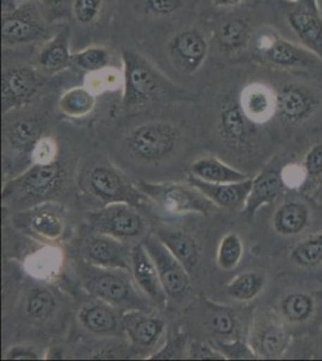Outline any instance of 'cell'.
Masks as SVG:
<instances>
[{
    "instance_id": "obj_1",
    "label": "cell",
    "mask_w": 322,
    "mask_h": 361,
    "mask_svg": "<svg viewBox=\"0 0 322 361\" xmlns=\"http://www.w3.org/2000/svg\"><path fill=\"white\" fill-rule=\"evenodd\" d=\"M66 182V165L61 160L32 164L3 188V202L10 207H35L57 197Z\"/></svg>"
},
{
    "instance_id": "obj_2",
    "label": "cell",
    "mask_w": 322,
    "mask_h": 361,
    "mask_svg": "<svg viewBox=\"0 0 322 361\" xmlns=\"http://www.w3.org/2000/svg\"><path fill=\"white\" fill-rule=\"evenodd\" d=\"M123 106H146L159 102L170 90V82L147 58L134 49L122 51Z\"/></svg>"
},
{
    "instance_id": "obj_3",
    "label": "cell",
    "mask_w": 322,
    "mask_h": 361,
    "mask_svg": "<svg viewBox=\"0 0 322 361\" xmlns=\"http://www.w3.org/2000/svg\"><path fill=\"white\" fill-rule=\"evenodd\" d=\"M180 141L182 132L177 124L153 121L131 129L124 140V148L132 159L159 164L173 156Z\"/></svg>"
},
{
    "instance_id": "obj_4",
    "label": "cell",
    "mask_w": 322,
    "mask_h": 361,
    "mask_svg": "<svg viewBox=\"0 0 322 361\" xmlns=\"http://www.w3.org/2000/svg\"><path fill=\"white\" fill-rule=\"evenodd\" d=\"M85 264L82 269L83 284L95 299L102 300L123 311H144L143 299L146 298L136 287L130 271L104 269Z\"/></svg>"
},
{
    "instance_id": "obj_5",
    "label": "cell",
    "mask_w": 322,
    "mask_h": 361,
    "mask_svg": "<svg viewBox=\"0 0 322 361\" xmlns=\"http://www.w3.org/2000/svg\"><path fill=\"white\" fill-rule=\"evenodd\" d=\"M82 185L90 197L102 202V206L127 202L137 207L148 200L137 183L110 163L92 165L82 177Z\"/></svg>"
},
{
    "instance_id": "obj_6",
    "label": "cell",
    "mask_w": 322,
    "mask_h": 361,
    "mask_svg": "<svg viewBox=\"0 0 322 361\" xmlns=\"http://www.w3.org/2000/svg\"><path fill=\"white\" fill-rule=\"evenodd\" d=\"M148 200L159 206L163 212L170 214H199L207 216L216 209L200 189L188 183L175 182H144L137 183Z\"/></svg>"
},
{
    "instance_id": "obj_7",
    "label": "cell",
    "mask_w": 322,
    "mask_h": 361,
    "mask_svg": "<svg viewBox=\"0 0 322 361\" xmlns=\"http://www.w3.org/2000/svg\"><path fill=\"white\" fill-rule=\"evenodd\" d=\"M92 231L110 235L124 243L146 238L147 222L137 207L127 202L104 205L88 217Z\"/></svg>"
},
{
    "instance_id": "obj_8",
    "label": "cell",
    "mask_w": 322,
    "mask_h": 361,
    "mask_svg": "<svg viewBox=\"0 0 322 361\" xmlns=\"http://www.w3.org/2000/svg\"><path fill=\"white\" fill-rule=\"evenodd\" d=\"M144 247L154 260L159 272L160 281L168 299L177 302L188 298L192 292V277L188 270L182 265L155 234H149L143 238Z\"/></svg>"
},
{
    "instance_id": "obj_9",
    "label": "cell",
    "mask_w": 322,
    "mask_h": 361,
    "mask_svg": "<svg viewBox=\"0 0 322 361\" xmlns=\"http://www.w3.org/2000/svg\"><path fill=\"white\" fill-rule=\"evenodd\" d=\"M256 126L245 116L240 102L226 99L219 107L216 130L225 146L233 152L249 153L255 147Z\"/></svg>"
},
{
    "instance_id": "obj_10",
    "label": "cell",
    "mask_w": 322,
    "mask_h": 361,
    "mask_svg": "<svg viewBox=\"0 0 322 361\" xmlns=\"http://www.w3.org/2000/svg\"><path fill=\"white\" fill-rule=\"evenodd\" d=\"M254 49L257 57L280 69H306L318 59L303 46L296 45L274 32L259 34L254 40Z\"/></svg>"
},
{
    "instance_id": "obj_11",
    "label": "cell",
    "mask_w": 322,
    "mask_h": 361,
    "mask_svg": "<svg viewBox=\"0 0 322 361\" xmlns=\"http://www.w3.org/2000/svg\"><path fill=\"white\" fill-rule=\"evenodd\" d=\"M132 247L110 235L92 231L82 240L80 255L83 262L93 267L131 272Z\"/></svg>"
},
{
    "instance_id": "obj_12",
    "label": "cell",
    "mask_w": 322,
    "mask_h": 361,
    "mask_svg": "<svg viewBox=\"0 0 322 361\" xmlns=\"http://www.w3.org/2000/svg\"><path fill=\"white\" fill-rule=\"evenodd\" d=\"M47 35V25L33 5H23L1 17V40L4 46L27 45Z\"/></svg>"
},
{
    "instance_id": "obj_13",
    "label": "cell",
    "mask_w": 322,
    "mask_h": 361,
    "mask_svg": "<svg viewBox=\"0 0 322 361\" xmlns=\"http://www.w3.org/2000/svg\"><path fill=\"white\" fill-rule=\"evenodd\" d=\"M42 86V78L35 68L27 66L5 69L1 76L3 115L30 103Z\"/></svg>"
},
{
    "instance_id": "obj_14",
    "label": "cell",
    "mask_w": 322,
    "mask_h": 361,
    "mask_svg": "<svg viewBox=\"0 0 322 361\" xmlns=\"http://www.w3.org/2000/svg\"><path fill=\"white\" fill-rule=\"evenodd\" d=\"M166 51L175 69L183 74L192 75L206 63L209 45L199 29H184L168 40Z\"/></svg>"
},
{
    "instance_id": "obj_15",
    "label": "cell",
    "mask_w": 322,
    "mask_h": 361,
    "mask_svg": "<svg viewBox=\"0 0 322 361\" xmlns=\"http://www.w3.org/2000/svg\"><path fill=\"white\" fill-rule=\"evenodd\" d=\"M286 18L301 45L322 61V13L318 0L299 1Z\"/></svg>"
},
{
    "instance_id": "obj_16",
    "label": "cell",
    "mask_w": 322,
    "mask_h": 361,
    "mask_svg": "<svg viewBox=\"0 0 322 361\" xmlns=\"http://www.w3.org/2000/svg\"><path fill=\"white\" fill-rule=\"evenodd\" d=\"M131 276L135 284L149 302L163 308L168 305V295L163 290L159 272L154 260L142 243H135L131 250Z\"/></svg>"
},
{
    "instance_id": "obj_17",
    "label": "cell",
    "mask_w": 322,
    "mask_h": 361,
    "mask_svg": "<svg viewBox=\"0 0 322 361\" xmlns=\"http://www.w3.org/2000/svg\"><path fill=\"white\" fill-rule=\"evenodd\" d=\"M274 93L277 114L286 122H302L309 118L318 107L314 92L301 83H283Z\"/></svg>"
},
{
    "instance_id": "obj_18",
    "label": "cell",
    "mask_w": 322,
    "mask_h": 361,
    "mask_svg": "<svg viewBox=\"0 0 322 361\" xmlns=\"http://www.w3.org/2000/svg\"><path fill=\"white\" fill-rule=\"evenodd\" d=\"M123 333L137 348H153L166 331V323L160 317L142 310H128L122 313Z\"/></svg>"
},
{
    "instance_id": "obj_19",
    "label": "cell",
    "mask_w": 322,
    "mask_h": 361,
    "mask_svg": "<svg viewBox=\"0 0 322 361\" xmlns=\"http://www.w3.org/2000/svg\"><path fill=\"white\" fill-rule=\"evenodd\" d=\"M122 313H119L118 308L97 299L80 308L78 322L89 334L97 336H114L123 333Z\"/></svg>"
},
{
    "instance_id": "obj_20",
    "label": "cell",
    "mask_w": 322,
    "mask_h": 361,
    "mask_svg": "<svg viewBox=\"0 0 322 361\" xmlns=\"http://www.w3.org/2000/svg\"><path fill=\"white\" fill-rule=\"evenodd\" d=\"M189 182L200 189L216 207L226 209H244L253 187V178L250 177L233 183H209L190 176Z\"/></svg>"
},
{
    "instance_id": "obj_21",
    "label": "cell",
    "mask_w": 322,
    "mask_h": 361,
    "mask_svg": "<svg viewBox=\"0 0 322 361\" xmlns=\"http://www.w3.org/2000/svg\"><path fill=\"white\" fill-rule=\"evenodd\" d=\"M155 235L194 277L201 264L200 245L194 235L187 230L175 228H161Z\"/></svg>"
},
{
    "instance_id": "obj_22",
    "label": "cell",
    "mask_w": 322,
    "mask_h": 361,
    "mask_svg": "<svg viewBox=\"0 0 322 361\" xmlns=\"http://www.w3.org/2000/svg\"><path fill=\"white\" fill-rule=\"evenodd\" d=\"M238 102L245 116L257 126L269 121L277 112L274 90L262 83L244 87Z\"/></svg>"
},
{
    "instance_id": "obj_23",
    "label": "cell",
    "mask_w": 322,
    "mask_h": 361,
    "mask_svg": "<svg viewBox=\"0 0 322 361\" xmlns=\"http://www.w3.org/2000/svg\"><path fill=\"white\" fill-rule=\"evenodd\" d=\"M287 335L282 325L274 319L257 320L252 328L250 345L257 357H277L283 353Z\"/></svg>"
},
{
    "instance_id": "obj_24",
    "label": "cell",
    "mask_w": 322,
    "mask_h": 361,
    "mask_svg": "<svg viewBox=\"0 0 322 361\" xmlns=\"http://www.w3.org/2000/svg\"><path fill=\"white\" fill-rule=\"evenodd\" d=\"M42 136L44 127L37 119H17L5 128V146L15 156L30 157L34 146Z\"/></svg>"
},
{
    "instance_id": "obj_25",
    "label": "cell",
    "mask_w": 322,
    "mask_h": 361,
    "mask_svg": "<svg viewBox=\"0 0 322 361\" xmlns=\"http://www.w3.org/2000/svg\"><path fill=\"white\" fill-rule=\"evenodd\" d=\"M39 69L47 75L59 74L73 66V52L70 51V33L61 30L42 46L37 54Z\"/></svg>"
},
{
    "instance_id": "obj_26",
    "label": "cell",
    "mask_w": 322,
    "mask_h": 361,
    "mask_svg": "<svg viewBox=\"0 0 322 361\" xmlns=\"http://www.w3.org/2000/svg\"><path fill=\"white\" fill-rule=\"evenodd\" d=\"M64 267V255L54 245L41 247L25 258V272L40 282H51L61 275Z\"/></svg>"
},
{
    "instance_id": "obj_27",
    "label": "cell",
    "mask_w": 322,
    "mask_h": 361,
    "mask_svg": "<svg viewBox=\"0 0 322 361\" xmlns=\"http://www.w3.org/2000/svg\"><path fill=\"white\" fill-rule=\"evenodd\" d=\"M284 180L283 177L274 170H266L253 180V187L245 202L243 212L253 217L261 206L273 202L282 192Z\"/></svg>"
},
{
    "instance_id": "obj_28",
    "label": "cell",
    "mask_w": 322,
    "mask_h": 361,
    "mask_svg": "<svg viewBox=\"0 0 322 361\" xmlns=\"http://www.w3.org/2000/svg\"><path fill=\"white\" fill-rule=\"evenodd\" d=\"M190 176L209 183H233L249 178L248 175L216 157H204L195 160L190 166Z\"/></svg>"
},
{
    "instance_id": "obj_29",
    "label": "cell",
    "mask_w": 322,
    "mask_h": 361,
    "mask_svg": "<svg viewBox=\"0 0 322 361\" xmlns=\"http://www.w3.org/2000/svg\"><path fill=\"white\" fill-rule=\"evenodd\" d=\"M35 206V211H30L27 219L28 228L34 235L49 243H57L66 234V223L61 212L44 207L42 204Z\"/></svg>"
},
{
    "instance_id": "obj_30",
    "label": "cell",
    "mask_w": 322,
    "mask_h": 361,
    "mask_svg": "<svg viewBox=\"0 0 322 361\" xmlns=\"http://www.w3.org/2000/svg\"><path fill=\"white\" fill-rule=\"evenodd\" d=\"M58 311L57 296L47 287L33 288L25 296V314L34 324H44Z\"/></svg>"
},
{
    "instance_id": "obj_31",
    "label": "cell",
    "mask_w": 322,
    "mask_h": 361,
    "mask_svg": "<svg viewBox=\"0 0 322 361\" xmlns=\"http://www.w3.org/2000/svg\"><path fill=\"white\" fill-rule=\"evenodd\" d=\"M97 104V94L86 86H78L66 90L61 95L58 107L63 115L70 118H83L90 115Z\"/></svg>"
},
{
    "instance_id": "obj_32",
    "label": "cell",
    "mask_w": 322,
    "mask_h": 361,
    "mask_svg": "<svg viewBox=\"0 0 322 361\" xmlns=\"http://www.w3.org/2000/svg\"><path fill=\"white\" fill-rule=\"evenodd\" d=\"M308 222V209L298 202H287L274 216V229L278 234L296 235L302 231Z\"/></svg>"
},
{
    "instance_id": "obj_33",
    "label": "cell",
    "mask_w": 322,
    "mask_h": 361,
    "mask_svg": "<svg viewBox=\"0 0 322 361\" xmlns=\"http://www.w3.org/2000/svg\"><path fill=\"white\" fill-rule=\"evenodd\" d=\"M250 37V29L242 20L225 22L218 30V45L225 54H237L247 49Z\"/></svg>"
},
{
    "instance_id": "obj_34",
    "label": "cell",
    "mask_w": 322,
    "mask_h": 361,
    "mask_svg": "<svg viewBox=\"0 0 322 361\" xmlns=\"http://www.w3.org/2000/svg\"><path fill=\"white\" fill-rule=\"evenodd\" d=\"M207 318H209V330L216 336L214 340L240 338L237 318L230 308L209 302Z\"/></svg>"
},
{
    "instance_id": "obj_35",
    "label": "cell",
    "mask_w": 322,
    "mask_h": 361,
    "mask_svg": "<svg viewBox=\"0 0 322 361\" xmlns=\"http://www.w3.org/2000/svg\"><path fill=\"white\" fill-rule=\"evenodd\" d=\"M264 286V276L253 271H248L230 281V283L226 286V293L230 298L236 301L247 302L255 299L262 292Z\"/></svg>"
},
{
    "instance_id": "obj_36",
    "label": "cell",
    "mask_w": 322,
    "mask_h": 361,
    "mask_svg": "<svg viewBox=\"0 0 322 361\" xmlns=\"http://www.w3.org/2000/svg\"><path fill=\"white\" fill-rule=\"evenodd\" d=\"M85 86L97 95L118 90L123 88V70L109 66L98 71L88 73L85 78Z\"/></svg>"
},
{
    "instance_id": "obj_37",
    "label": "cell",
    "mask_w": 322,
    "mask_h": 361,
    "mask_svg": "<svg viewBox=\"0 0 322 361\" xmlns=\"http://www.w3.org/2000/svg\"><path fill=\"white\" fill-rule=\"evenodd\" d=\"M244 253L243 241L238 235L235 233H228L221 238L218 253H216V263L221 270L230 271L241 262Z\"/></svg>"
},
{
    "instance_id": "obj_38",
    "label": "cell",
    "mask_w": 322,
    "mask_h": 361,
    "mask_svg": "<svg viewBox=\"0 0 322 361\" xmlns=\"http://www.w3.org/2000/svg\"><path fill=\"white\" fill-rule=\"evenodd\" d=\"M110 62V51L102 46H89L73 54V66L86 71L87 74L106 68Z\"/></svg>"
},
{
    "instance_id": "obj_39",
    "label": "cell",
    "mask_w": 322,
    "mask_h": 361,
    "mask_svg": "<svg viewBox=\"0 0 322 361\" xmlns=\"http://www.w3.org/2000/svg\"><path fill=\"white\" fill-rule=\"evenodd\" d=\"M280 307L283 316L285 317L286 319L292 323H299L311 316L314 311V302L310 296L302 293H295L283 300Z\"/></svg>"
},
{
    "instance_id": "obj_40",
    "label": "cell",
    "mask_w": 322,
    "mask_h": 361,
    "mask_svg": "<svg viewBox=\"0 0 322 361\" xmlns=\"http://www.w3.org/2000/svg\"><path fill=\"white\" fill-rule=\"evenodd\" d=\"M291 258L298 267H314L322 263V233L313 235L292 250Z\"/></svg>"
},
{
    "instance_id": "obj_41",
    "label": "cell",
    "mask_w": 322,
    "mask_h": 361,
    "mask_svg": "<svg viewBox=\"0 0 322 361\" xmlns=\"http://www.w3.org/2000/svg\"><path fill=\"white\" fill-rule=\"evenodd\" d=\"M104 0H73V15L81 25H93L101 13Z\"/></svg>"
},
{
    "instance_id": "obj_42",
    "label": "cell",
    "mask_w": 322,
    "mask_h": 361,
    "mask_svg": "<svg viewBox=\"0 0 322 361\" xmlns=\"http://www.w3.org/2000/svg\"><path fill=\"white\" fill-rule=\"evenodd\" d=\"M211 342L224 355L225 359H254L256 357L252 345H247L240 338L214 340Z\"/></svg>"
},
{
    "instance_id": "obj_43",
    "label": "cell",
    "mask_w": 322,
    "mask_h": 361,
    "mask_svg": "<svg viewBox=\"0 0 322 361\" xmlns=\"http://www.w3.org/2000/svg\"><path fill=\"white\" fill-rule=\"evenodd\" d=\"M183 0H139L141 11L154 17H168L177 13Z\"/></svg>"
},
{
    "instance_id": "obj_44",
    "label": "cell",
    "mask_w": 322,
    "mask_h": 361,
    "mask_svg": "<svg viewBox=\"0 0 322 361\" xmlns=\"http://www.w3.org/2000/svg\"><path fill=\"white\" fill-rule=\"evenodd\" d=\"M58 145L51 136L44 135L30 153L32 164H49L57 160Z\"/></svg>"
},
{
    "instance_id": "obj_45",
    "label": "cell",
    "mask_w": 322,
    "mask_h": 361,
    "mask_svg": "<svg viewBox=\"0 0 322 361\" xmlns=\"http://www.w3.org/2000/svg\"><path fill=\"white\" fill-rule=\"evenodd\" d=\"M188 355L194 360H224L225 357L212 342H192L189 345Z\"/></svg>"
},
{
    "instance_id": "obj_46",
    "label": "cell",
    "mask_w": 322,
    "mask_h": 361,
    "mask_svg": "<svg viewBox=\"0 0 322 361\" xmlns=\"http://www.w3.org/2000/svg\"><path fill=\"white\" fill-rule=\"evenodd\" d=\"M3 359L4 360H37L40 359V354L37 353L34 347L13 345L5 352Z\"/></svg>"
},
{
    "instance_id": "obj_47",
    "label": "cell",
    "mask_w": 322,
    "mask_h": 361,
    "mask_svg": "<svg viewBox=\"0 0 322 361\" xmlns=\"http://www.w3.org/2000/svg\"><path fill=\"white\" fill-rule=\"evenodd\" d=\"M306 169L309 175L322 173V145H316L306 154Z\"/></svg>"
},
{
    "instance_id": "obj_48",
    "label": "cell",
    "mask_w": 322,
    "mask_h": 361,
    "mask_svg": "<svg viewBox=\"0 0 322 361\" xmlns=\"http://www.w3.org/2000/svg\"><path fill=\"white\" fill-rule=\"evenodd\" d=\"M211 1L218 8H233L243 4L245 0H211Z\"/></svg>"
},
{
    "instance_id": "obj_49",
    "label": "cell",
    "mask_w": 322,
    "mask_h": 361,
    "mask_svg": "<svg viewBox=\"0 0 322 361\" xmlns=\"http://www.w3.org/2000/svg\"><path fill=\"white\" fill-rule=\"evenodd\" d=\"M49 8H59L66 6L69 0H42Z\"/></svg>"
},
{
    "instance_id": "obj_50",
    "label": "cell",
    "mask_w": 322,
    "mask_h": 361,
    "mask_svg": "<svg viewBox=\"0 0 322 361\" xmlns=\"http://www.w3.org/2000/svg\"><path fill=\"white\" fill-rule=\"evenodd\" d=\"M290 1H292L294 4H297V3H299V1H302V0H290Z\"/></svg>"
}]
</instances>
